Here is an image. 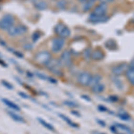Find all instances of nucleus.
<instances>
[{"label": "nucleus", "mask_w": 134, "mask_h": 134, "mask_svg": "<svg viewBox=\"0 0 134 134\" xmlns=\"http://www.w3.org/2000/svg\"><path fill=\"white\" fill-rule=\"evenodd\" d=\"M52 59V55L48 51H40L35 55V61L40 64L47 65L48 62Z\"/></svg>", "instance_id": "f257e3e1"}, {"label": "nucleus", "mask_w": 134, "mask_h": 134, "mask_svg": "<svg viewBox=\"0 0 134 134\" xmlns=\"http://www.w3.org/2000/svg\"><path fill=\"white\" fill-rule=\"evenodd\" d=\"M55 33L57 34L60 38H63L65 40L66 38H68L71 35V31L66 25L63 24V23H58L55 26Z\"/></svg>", "instance_id": "f03ea898"}, {"label": "nucleus", "mask_w": 134, "mask_h": 134, "mask_svg": "<svg viewBox=\"0 0 134 134\" xmlns=\"http://www.w3.org/2000/svg\"><path fill=\"white\" fill-rule=\"evenodd\" d=\"M61 62L60 60L57 59H51L50 61L48 62V64H47V69H48L50 72L53 73H55V75H62V70H61Z\"/></svg>", "instance_id": "7ed1b4c3"}, {"label": "nucleus", "mask_w": 134, "mask_h": 134, "mask_svg": "<svg viewBox=\"0 0 134 134\" xmlns=\"http://www.w3.org/2000/svg\"><path fill=\"white\" fill-rule=\"evenodd\" d=\"M27 31H28V28L25 25L19 24V25H13L7 31V33L11 37H15V36L25 34Z\"/></svg>", "instance_id": "20e7f679"}, {"label": "nucleus", "mask_w": 134, "mask_h": 134, "mask_svg": "<svg viewBox=\"0 0 134 134\" xmlns=\"http://www.w3.org/2000/svg\"><path fill=\"white\" fill-rule=\"evenodd\" d=\"M129 68V64L127 63H120V64H116L115 66H114L112 68V73L114 76L115 77H120L122 75H124L126 72L127 69Z\"/></svg>", "instance_id": "39448f33"}, {"label": "nucleus", "mask_w": 134, "mask_h": 134, "mask_svg": "<svg viewBox=\"0 0 134 134\" xmlns=\"http://www.w3.org/2000/svg\"><path fill=\"white\" fill-rule=\"evenodd\" d=\"M14 23V17L10 14H5L3 16V18L0 20V29L4 31H8Z\"/></svg>", "instance_id": "423d86ee"}, {"label": "nucleus", "mask_w": 134, "mask_h": 134, "mask_svg": "<svg viewBox=\"0 0 134 134\" xmlns=\"http://www.w3.org/2000/svg\"><path fill=\"white\" fill-rule=\"evenodd\" d=\"M64 45H65V40L63 38H55L53 40H52L51 43V50L54 52V53H58L64 48Z\"/></svg>", "instance_id": "0eeeda50"}, {"label": "nucleus", "mask_w": 134, "mask_h": 134, "mask_svg": "<svg viewBox=\"0 0 134 134\" xmlns=\"http://www.w3.org/2000/svg\"><path fill=\"white\" fill-rule=\"evenodd\" d=\"M92 74L88 72H80L79 76H78L77 81L80 85L81 86H90V81H91Z\"/></svg>", "instance_id": "6e6552de"}, {"label": "nucleus", "mask_w": 134, "mask_h": 134, "mask_svg": "<svg viewBox=\"0 0 134 134\" xmlns=\"http://www.w3.org/2000/svg\"><path fill=\"white\" fill-rule=\"evenodd\" d=\"M60 62H61L62 64L65 65L66 67L70 68L72 64V54L70 53L69 50H64L62 53L61 57H60Z\"/></svg>", "instance_id": "1a4fd4ad"}, {"label": "nucleus", "mask_w": 134, "mask_h": 134, "mask_svg": "<svg viewBox=\"0 0 134 134\" xmlns=\"http://www.w3.org/2000/svg\"><path fill=\"white\" fill-rule=\"evenodd\" d=\"M107 12V5L105 3H100L98 5L95 6L91 14L96 16H103L105 15Z\"/></svg>", "instance_id": "9d476101"}, {"label": "nucleus", "mask_w": 134, "mask_h": 134, "mask_svg": "<svg viewBox=\"0 0 134 134\" xmlns=\"http://www.w3.org/2000/svg\"><path fill=\"white\" fill-rule=\"evenodd\" d=\"M108 20H109V16H107V14L103 16H96V15H93L91 14H90L88 19V21L92 23H107Z\"/></svg>", "instance_id": "9b49d317"}, {"label": "nucleus", "mask_w": 134, "mask_h": 134, "mask_svg": "<svg viewBox=\"0 0 134 134\" xmlns=\"http://www.w3.org/2000/svg\"><path fill=\"white\" fill-rule=\"evenodd\" d=\"M105 53L101 50V49H95V50L92 51L91 53V58L92 60H94V61H101V60H103L104 58H105Z\"/></svg>", "instance_id": "f8f14e48"}, {"label": "nucleus", "mask_w": 134, "mask_h": 134, "mask_svg": "<svg viewBox=\"0 0 134 134\" xmlns=\"http://www.w3.org/2000/svg\"><path fill=\"white\" fill-rule=\"evenodd\" d=\"M125 77H126L127 81H129L131 86H134V69L129 66L127 69L126 72H125Z\"/></svg>", "instance_id": "ddd939ff"}, {"label": "nucleus", "mask_w": 134, "mask_h": 134, "mask_svg": "<svg viewBox=\"0 0 134 134\" xmlns=\"http://www.w3.org/2000/svg\"><path fill=\"white\" fill-rule=\"evenodd\" d=\"M2 101H3V103L5 104V105H7L9 108L13 109L14 111H20L21 108L19 105H17L15 103L12 102L11 100H9V99H6V98H2Z\"/></svg>", "instance_id": "4468645a"}, {"label": "nucleus", "mask_w": 134, "mask_h": 134, "mask_svg": "<svg viewBox=\"0 0 134 134\" xmlns=\"http://www.w3.org/2000/svg\"><path fill=\"white\" fill-rule=\"evenodd\" d=\"M104 90H105V85L101 82H99L91 87V91L93 93H96V94H100Z\"/></svg>", "instance_id": "2eb2a0df"}, {"label": "nucleus", "mask_w": 134, "mask_h": 134, "mask_svg": "<svg viewBox=\"0 0 134 134\" xmlns=\"http://www.w3.org/2000/svg\"><path fill=\"white\" fill-rule=\"evenodd\" d=\"M105 46L109 50H116L117 49V44L114 40H108L107 41H105Z\"/></svg>", "instance_id": "dca6fc26"}, {"label": "nucleus", "mask_w": 134, "mask_h": 134, "mask_svg": "<svg viewBox=\"0 0 134 134\" xmlns=\"http://www.w3.org/2000/svg\"><path fill=\"white\" fill-rule=\"evenodd\" d=\"M114 126L115 127L116 129H120L122 130V131L124 132H126V133H131V129L129 128L128 126L124 124H118V122H114Z\"/></svg>", "instance_id": "f3484780"}, {"label": "nucleus", "mask_w": 134, "mask_h": 134, "mask_svg": "<svg viewBox=\"0 0 134 134\" xmlns=\"http://www.w3.org/2000/svg\"><path fill=\"white\" fill-rule=\"evenodd\" d=\"M7 114H9L10 117L12 118L13 120L15 121V122H25L24 119L21 117V116L18 115V114H16L15 113H14V112H10V111H8V112H7Z\"/></svg>", "instance_id": "a211bd4d"}, {"label": "nucleus", "mask_w": 134, "mask_h": 134, "mask_svg": "<svg viewBox=\"0 0 134 134\" xmlns=\"http://www.w3.org/2000/svg\"><path fill=\"white\" fill-rule=\"evenodd\" d=\"M35 74H36V76H37V77H38L40 79H41V80H44V81H49V82H52V83H57V80L53 79V78H51V77L46 76V75L42 74V73H40V72H37L35 73Z\"/></svg>", "instance_id": "6ab92c4d"}, {"label": "nucleus", "mask_w": 134, "mask_h": 134, "mask_svg": "<svg viewBox=\"0 0 134 134\" xmlns=\"http://www.w3.org/2000/svg\"><path fill=\"white\" fill-rule=\"evenodd\" d=\"M101 80H102V76L99 74H94L92 75L91 77V81H90V87H92V86L96 85V84L99 83L101 81Z\"/></svg>", "instance_id": "aec40b11"}, {"label": "nucleus", "mask_w": 134, "mask_h": 134, "mask_svg": "<svg viewBox=\"0 0 134 134\" xmlns=\"http://www.w3.org/2000/svg\"><path fill=\"white\" fill-rule=\"evenodd\" d=\"M34 6L37 8L38 10H46L47 8V4L46 3L45 1H37L35 2V4H34Z\"/></svg>", "instance_id": "412c9836"}, {"label": "nucleus", "mask_w": 134, "mask_h": 134, "mask_svg": "<svg viewBox=\"0 0 134 134\" xmlns=\"http://www.w3.org/2000/svg\"><path fill=\"white\" fill-rule=\"evenodd\" d=\"M58 115H59L60 117H61V118H62L64 121H65V122H66L67 124H68L69 125H70V126L74 127V128H78V127H79V126H78V125H77L76 124H75V122H73L71 120L70 118H69V117H67V116H66V115H64V114H58Z\"/></svg>", "instance_id": "4be33fe9"}, {"label": "nucleus", "mask_w": 134, "mask_h": 134, "mask_svg": "<svg viewBox=\"0 0 134 134\" xmlns=\"http://www.w3.org/2000/svg\"><path fill=\"white\" fill-rule=\"evenodd\" d=\"M38 122H40V124L43 125V126L45 127V128H47V130H49V131H55V128H54L51 124H49L47 122H46L45 120H43V119H41V118H38Z\"/></svg>", "instance_id": "5701e85b"}, {"label": "nucleus", "mask_w": 134, "mask_h": 134, "mask_svg": "<svg viewBox=\"0 0 134 134\" xmlns=\"http://www.w3.org/2000/svg\"><path fill=\"white\" fill-rule=\"evenodd\" d=\"M117 116L120 119H122V121H130L131 120V115L126 113V112L122 111V112H120V113L117 114Z\"/></svg>", "instance_id": "b1692460"}, {"label": "nucleus", "mask_w": 134, "mask_h": 134, "mask_svg": "<svg viewBox=\"0 0 134 134\" xmlns=\"http://www.w3.org/2000/svg\"><path fill=\"white\" fill-rule=\"evenodd\" d=\"M113 82L114 85L117 87L118 90H122V88H124V85H122V82L120 81L119 79H117V78H115V76H114V78H113Z\"/></svg>", "instance_id": "393cba45"}, {"label": "nucleus", "mask_w": 134, "mask_h": 134, "mask_svg": "<svg viewBox=\"0 0 134 134\" xmlns=\"http://www.w3.org/2000/svg\"><path fill=\"white\" fill-rule=\"evenodd\" d=\"M91 53H92V50H91V48H86L85 49V51L83 52V57H84V59H86V60H88L90 58V57H91Z\"/></svg>", "instance_id": "a878e982"}, {"label": "nucleus", "mask_w": 134, "mask_h": 134, "mask_svg": "<svg viewBox=\"0 0 134 134\" xmlns=\"http://www.w3.org/2000/svg\"><path fill=\"white\" fill-rule=\"evenodd\" d=\"M95 3H93V2H88V3H85L83 4V6H82V9L84 12H87V11L90 10L92 8L93 5H94Z\"/></svg>", "instance_id": "bb28decb"}, {"label": "nucleus", "mask_w": 134, "mask_h": 134, "mask_svg": "<svg viewBox=\"0 0 134 134\" xmlns=\"http://www.w3.org/2000/svg\"><path fill=\"white\" fill-rule=\"evenodd\" d=\"M41 37V33L40 31H35L33 34H32V40L34 42H36L37 40H38V38Z\"/></svg>", "instance_id": "cd10ccee"}, {"label": "nucleus", "mask_w": 134, "mask_h": 134, "mask_svg": "<svg viewBox=\"0 0 134 134\" xmlns=\"http://www.w3.org/2000/svg\"><path fill=\"white\" fill-rule=\"evenodd\" d=\"M64 104L69 107H79V105L75 102H72V101H64Z\"/></svg>", "instance_id": "c85d7f7f"}, {"label": "nucleus", "mask_w": 134, "mask_h": 134, "mask_svg": "<svg viewBox=\"0 0 134 134\" xmlns=\"http://www.w3.org/2000/svg\"><path fill=\"white\" fill-rule=\"evenodd\" d=\"M66 1L65 0H60L59 2L57 3V6L59 8H61V9H64V8L66 7Z\"/></svg>", "instance_id": "c756f323"}, {"label": "nucleus", "mask_w": 134, "mask_h": 134, "mask_svg": "<svg viewBox=\"0 0 134 134\" xmlns=\"http://www.w3.org/2000/svg\"><path fill=\"white\" fill-rule=\"evenodd\" d=\"M108 100L112 103H115L119 100V98L116 96V95H111V96H109Z\"/></svg>", "instance_id": "7c9ffc66"}, {"label": "nucleus", "mask_w": 134, "mask_h": 134, "mask_svg": "<svg viewBox=\"0 0 134 134\" xmlns=\"http://www.w3.org/2000/svg\"><path fill=\"white\" fill-rule=\"evenodd\" d=\"M2 84H3L5 88H7L8 90H13V85H12V84L7 82V81H5V80H3V81H2Z\"/></svg>", "instance_id": "2f4dec72"}, {"label": "nucleus", "mask_w": 134, "mask_h": 134, "mask_svg": "<svg viewBox=\"0 0 134 134\" xmlns=\"http://www.w3.org/2000/svg\"><path fill=\"white\" fill-rule=\"evenodd\" d=\"M98 111H100V112H109V109L105 107H104L103 105H99L98 107Z\"/></svg>", "instance_id": "473e14b6"}, {"label": "nucleus", "mask_w": 134, "mask_h": 134, "mask_svg": "<svg viewBox=\"0 0 134 134\" xmlns=\"http://www.w3.org/2000/svg\"><path fill=\"white\" fill-rule=\"evenodd\" d=\"M8 49H9L10 51H12V52H13V54H14V55H15L16 57H18L19 58H23V55L21 53H20V52L15 51V50H12L11 48H8Z\"/></svg>", "instance_id": "72a5a7b5"}, {"label": "nucleus", "mask_w": 134, "mask_h": 134, "mask_svg": "<svg viewBox=\"0 0 134 134\" xmlns=\"http://www.w3.org/2000/svg\"><path fill=\"white\" fill-rule=\"evenodd\" d=\"M97 122L99 124V125H101L102 127H105V122H104V121H102V120H100V119H97Z\"/></svg>", "instance_id": "f704fd0d"}, {"label": "nucleus", "mask_w": 134, "mask_h": 134, "mask_svg": "<svg viewBox=\"0 0 134 134\" xmlns=\"http://www.w3.org/2000/svg\"><path fill=\"white\" fill-rule=\"evenodd\" d=\"M97 0H79V2H81V4H85V3H88V2H93L95 3Z\"/></svg>", "instance_id": "c9c22d12"}, {"label": "nucleus", "mask_w": 134, "mask_h": 134, "mask_svg": "<svg viewBox=\"0 0 134 134\" xmlns=\"http://www.w3.org/2000/svg\"><path fill=\"white\" fill-rule=\"evenodd\" d=\"M81 98H82L83 99H85V100H87L88 102H90V101H91L90 98H88V97L86 96V95H81Z\"/></svg>", "instance_id": "e433bc0d"}, {"label": "nucleus", "mask_w": 134, "mask_h": 134, "mask_svg": "<svg viewBox=\"0 0 134 134\" xmlns=\"http://www.w3.org/2000/svg\"><path fill=\"white\" fill-rule=\"evenodd\" d=\"M110 130H111V131H112V132H114V133L117 134V129H116L115 127L114 126V125H113V126L110 127Z\"/></svg>", "instance_id": "4c0bfd02"}, {"label": "nucleus", "mask_w": 134, "mask_h": 134, "mask_svg": "<svg viewBox=\"0 0 134 134\" xmlns=\"http://www.w3.org/2000/svg\"><path fill=\"white\" fill-rule=\"evenodd\" d=\"M19 95H20L21 97H23V98H27V99H29V97L27 96L26 94H24L23 92H19Z\"/></svg>", "instance_id": "58836bf2"}, {"label": "nucleus", "mask_w": 134, "mask_h": 134, "mask_svg": "<svg viewBox=\"0 0 134 134\" xmlns=\"http://www.w3.org/2000/svg\"><path fill=\"white\" fill-rule=\"evenodd\" d=\"M130 67H131V68H133L134 69V58L132 60H131V62L130 63V65H129Z\"/></svg>", "instance_id": "ea45409f"}, {"label": "nucleus", "mask_w": 134, "mask_h": 134, "mask_svg": "<svg viewBox=\"0 0 134 134\" xmlns=\"http://www.w3.org/2000/svg\"><path fill=\"white\" fill-rule=\"evenodd\" d=\"M100 1H101V3H105V4H107V3H109V2H112L113 0H100Z\"/></svg>", "instance_id": "a19ab883"}, {"label": "nucleus", "mask_w": 134, "mask_h": 134, "mask_svg": "<svg viewBox=\"0 0 134 134\" xmlns=\"http://www.w3.org/2000/svg\"><path fill=\"white\" fill-rule=\"evenodd\" d=\"M0 64H1L2 66H4V67H6V64H5V63H4L3 61H2L1 59H0Z\"/></svg>", "instance_id": "79ce46f5"}, {"label": "nucleus", "mask_w": 134, "mask_h": 134, "mask_svg": "<svg viewBox=\"0 0 134 134\" xmlns=\"http://www.w3.org/2000/svg\"><path fill=\"white\" fill-rule=\"evenodd\" d=\"M72 114H76V115H78V116H81V114H80L79 113H77V112H74V111H72Z\"/></svg>", "instance_id": "37998d69"}, {"label": "nucleus", "mask_w": 134, "mask_h": 134, "mask_svg": "<svg viewBox=\"0 0 134 134\" xmlns=\"http://www.w3.org/2000/svg\"><path fill=\"white\" fill-rule=\"evenodd\" d=\"M95 134H105V133H99V132H95Z\"/></svg>", "instance_id": "c03bdc74"}, {"label": "nucleus", "mask_w": 134, "mask_h": 134, "mask_svg": "<svg viewBox=\"0 0 134 134\" xmlns=\"http://www.w3.org/2000/svg\"><path fill=\"white\" fill-rule=\"evenodd\" d=\"M0 8H1V7H0Z\"/></svg>", "instance_id": "a18cd8bd"}]
</instances>
